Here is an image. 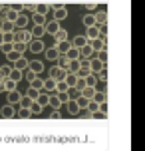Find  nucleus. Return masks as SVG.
<instances>
[{
  "mask_svg": "<svg viewBox=\"0 0 145 151\" xmlns=\"http://www.w3.org/2000/svg\"><path fill=\"white\" fill-rule=\"evenodd\" d=\"M30 40H32L30 30H12V42H24V44H28Z\"/></svg>",
  "mask_w": 145,
  "mask_h": 151,
  "instance_id": "obj_1",
  "label": "nucleus"
},
{
  "mask_svg": "<svg viewBox=\"0 0 145 151\" xmlns=\"http://www.w3.org/2000/svg\"><path fill=\"white\" fill-rule=\"evenodd\" d=\"M44 42H42V38H32L30 42H28V50H30L32 54H40V52H44Z\"/></svg>",
  "mask_w": 145,
  "mask_h": 151,
  "instance_id": "obj_2",
  "label": "nucleus"
},
{
  "mask_svg": "<svg viewBox=\"0 0 145 151\" xmlns=\"http://www.w3.org/2000/svg\"><path fill=\"white\" fill-rule=\"evenodd\" d=\"M28 72H32V74H42V72H44V62L42 60H28Z\"/></svg>",
  "mask_w": 145,
  "mask_h": 151,
  "instance_id": "obj_3",
  "label": "nucleus"
},
{
  "mask_svg": "<svg viewBox=\"0 0 145 151\" xmlns=\"http://www.w3.org/2000/svg\"><path fill=\"white\" fill-rule=\"evenodd\" d=\"M88 62H90V72H92V74H98L99 70L106 68V64H103V62H99L98 58H95V54H93L92 58H88Z\"/></svg>",
  "mask_w": 145,
  "mask_h": 151,
  "instance_id": "obj_4",
  "label": "nucleus"
},
{
  "mask_svg": "<svg viewBox=\"0 0 145 151\" xmlns=\"http://www.w3.org/2000/svg\"><path fill=\"white\" fill-rule=\"evenodd\" d=\"M64 18H68V10H66V6L56 4V6H54V20H56V22H62Z\"/></svg>",
  "mask_w": 145,
  "mask_h": 151,
  "instance_id": "obj_5",
  "label": "nucleus"
},
{
  "mask_svg": "<svg viewBox=\"0 0 145 151\" xmlns=\"http://www.w3.org/2000/svg\"><path fill=\"white\" fill-rule=\"evenodd\" d=\"M0 115H2L4 119H12V117L16 115V107L10 106V104H6L4 107H0Z\"/></svg>",
  "mask_w": 145,
  "mask_h": 151,
  "instance_id": "obj_6",
  "label": "nucleus"
},
{
  "mask_svg": "<svg viewBox=\"0 0 145 151\" xmlns=\"http://www.w3.org/2000/svg\"><path fill=\"white\" fill-rule=\"evenodd\" d=\"M92 48H93V52L106 50V48H107V40H106V36H99V38H95V40H92Z\"/></svg>",
  "mask_w": 145,
  "mask_h": 151,
  "instance_id": "obj_7",
  "label": "nucleus"
},
{
  "mask_svg": "<svg viewBox=\"0 0 145 151\" xmlns=\"http://www.w3.org/2000/svg\"><path fill=\"white\" fill-rule=\"evenodd\" d=\"M101 36V30H99V24H93V26H90L88 28V32H85V38L88 40H95V38Z\"/></svg>",
  "mask_w": 145,
  "mask_h": 151,
  "instance_id": "obj_8",
  "label": "nucleus"
},
{
  "mask_svg": "<svg viewBox=\"0 0 145 151\" xmlns=\"http://www.w3.org/2000/svg\"><path fill=\"white\" fill-rule=\"evenodd\" d=\"M66 74H68V72H66V70H62V68H58V66L50 68V78L56 80V82H58V80H64V76H66Z\"/></svg>",
  "mask_w": 145,
  "mask_h": 151,
  "instance_id": "obj_9",
  "label": "nucleus"
},
{
  "mask_svg": "<svg viewBox=\"0 0 145 151\" xmlns=\"http://www.w3.org/2000/svg\"><path fill=\"white\" fill-rule=\"evenodd\" d=\"M26 68H28V60H26L24 56H18V60L12 62V70H20V72H24Z\"/></svg>",
  "mask_w": 145,
  "mask_h": 151,
  "instance_id": "obj_10",
  "label": "nucleus"
},
{
  "mask_svg": "<svg viewBox=\"0 0 145 151\" xmlns=\"http://www.w3.org/2000/svg\"><path fill=\"white\" fill-rule=\"evenodd\" d=\"M44 30H46V34H56V32L60 30V22H56V20H50V22L44 24Z\"/></svg>",
  "mask_w": 145,
  "mask_h": 151,
  "instance_id": "obj_11",
  "label": "nucleus"
},
{
  "mask_svg": "<svg viewBox=\"0 0 145 151\" xmlns=\"http://www.w3.org/2000/svg\"><path fill=\"white\" fill-rule=\"evenodd\" d=\"M66 107H68L70 115H80V106H78L76 99H68V101H66Z\"/></svg>",
  "mask_w": 145,
  "mask_h": 151,
  "instance_id": "obj_12",
  "label": "nucleus"
},
{
  "mask_svg": "<svg viewBox=\"0 0 145 151\" xmlns=\"http://www.w3.org/2000/svg\"><path fill=\"white\" fill-rule=\"evenodd\" d=\"M93 54H95V52H93V48H92V44H90V42L80 48V58H85V60H88V58H92Z\"/></svg>",
  "mask_w": 145,
  "mask_h": 151,
  "instance_id": "obj_13",
  "label": "nucleus"
},
{
  "mask_svg": "<svg viewBox=\"0 0 145 151\" xmlns=\"http://www.w3.org/2000/svg\"><path fill=\"white\" fill-rule=\"evenodd\" d=\"M12 24H14V28H18V30H24L26 24H28V16L26 14H18V18H16Z\"/></svg>",
  "mask_w": 145,
  "mask_h": 151,
  "instance_id": "obj_14",
  "label": "nucleus"
},
{
  "mask_svg": "<svg viewBox=\"0 0 145 151\" xmlns=\"http://www.w3.org/2000/svg\"><path fill=\"white\" fill-rule=\"evenodd\" d=\"M18 10H14V8H10V6H6V12H4V20L6 22H14L16 18H18Z\"/></svg>",
  "mask_w": 145,
  "mask_h": 151,
  "instance_id": "obj_15",
  "label": "nucleus"
},
{
  "mask_svg": "<svg viewBox=\"0 0 145 151\" xmlns=\"http://www.w3.org/2000/svg\"><path fill=\"white\" fill-rule=\"evenodd\" d=\"M56 50H58V54H66L72 48V42L70 40H64V42H56V46H54Z\"/></svg>",
  "mask_w": 145,
  "mask_h": 151,
  "instance_id": "obj_16",
  "label": "nucleus"
},
{
  "mask_svg": "<svg viewBox=\"0 0 145 151\" xmlns=\"http://www.w3.org/2000/svg\"><path fill=\"white\" fill-rule=\"evenodd\" d=\"M30 88H32V90L42 91V88H44V80H42L40 76H34V78L30 80Z\"/></svg>",
  "mask_w": 145,
  "mask_h": 151,
  "instance_id": "obj_17",
  "label": "nucleus"
},
{
  "mask_svg": "<svg viewBox=\"0 0 145 151\" xmlns=\"http://www.w3.org/2000/svg\"><path fill=\"white\" fill-rule=\"evenodd\" d=\"M20 98H22V93L20 91H8V104L10 106H18V101H20Z\"/></svg>",
  "mask_w": 145,
  "mask_h": 151,
  "instance_id": "obj_18",
  "label": "nucleus"
},
{
  "mask_svg": "<svg viewBox=\"0 0 145 151\" xmlns=\"http://www.w3.org/2000/svg\"><path fill=\"white\" fill-rule=\"evenodd\" d=\"M2 88H4V91H14L16 88H18V83H16L14 80H10V78H4V80H2Z\"/></svg>",
  "mask_w": 145,
  "mask_h": 151,
  "instance_id": "obj_19",
  "label": "nucleus"
},
{
  "mask_svg": "<svg viewBox=\"0 0 145 151\" xmlns=\"http://www.w3.org/2000/svg\"><path fill=\"white\" fill-rule=\"evenodd\" d=\"M48 99H50V93H48V91H40L38 98H36V104L42 106V107H46L48 106Z\"/></svg>",
  "mask_w": 145,
  "mask_h": 151,
  "instance_id": "obj_20",
  "label": "nucleus"
},
{
  "mask_svg": "<svg viewBox=\"0 0 145 151\" xmlns=\"http://www.w3.org/2000/svg\"><path fill=\"white\" fill-rule=\"evenodd\" d=\"M88 42H90V40H88V38H85V36H82V34H80V36H76V38H74V40H72V46L80 50V48H82V46H85V44H88Z\"/></svg>",
  "mask_w": 145,
  "mask_h": 151,
  "instance_id": "obj_21",
  "label": "nucleus"
},
{
  "mask_svg": "<svg viewBox=\"0 0 145 151\" xmlns=\"http://www.w3.org/2000/svg\"><path fill=\"white\" fill-rule=\"evenodd\" d=\"M44 54H46V60H52V62H56L58 60V56H60V54H58V50H56V48H44Z\"/></svg>",
  "mask_w": 145,
  "mask_h": 151,
  "instance_id": "obj_22",
  "label": "nucleus"
},
{
  "mask_svg": "<svg viewBox=\"0 0 145 151\" xmlns=\"http://www.w3.org/2000/svg\"><path fill=\"white\" fill-rule=\"evenodd\" d=\"M78 70H80V58H78V60H70L66 72H68V74H78Z\"/></svg>",
  "mask_w": 145,
  "mask_h": 151,
  "instance_id": "obj_23",
  "label": "nucleus"
},
{
  "mask_svg": "<svg viewBox=\"0 0 145 151\" xmlns=\"http://www.w3.org/2000/svg\"><path fill=\"white\" fill-rule=\"evenodd\" d=\"M48 106L52 107V109H58L60 111V107H62V101L58 99V96L54 93V96H50V99H48Z\"/></svg>",
  "mask_w": 145,
  "mask_h": 151,
  "instance_id": "obj_24",
  "label": "nucleus"
},
{
  "mask_svg": "<svg viewBox=\"0 0 145 151\" xmlns=\"http://www.w3.org/2000/svg\"><path fill=\"white\" fill-rule=\"evenodd\" d=\"M34 12H36V14H42V16H48L50 6H48V4H34Z\"/></svg>",
  "mask_w": 145,
  "mask_h": 151,
  "instance_id": "obj_25",
  "label": "nucleus"
},
{
  "mask_svg": "<svg viewBox=\"0 0 145 151\" xmlns=\"http://www.w3.org/2000/svg\"><path fill=\"white\" fill-rule=\"evenodd\" d=\"M93 93H95V88H90V86H85L84 90L80 91V96L85 99H93Z\"/></svg>",
  "mask_w": 145,
  "mask_h": 151,
  "instance_id": "obj_26",
  "label": "nucleus"
},
{
  "mask_svg": "<svg viewBox=\"0 0 145 151\" xmlns=\"http://www.w3.org/2000/svg\"><path fill=\"white\" fill-rule=\"evenodd\" d=\"M30 34H32V38H42L46 34V30H44V26H36V24H34V28L30 30Z\"/></svg>",
  "mask_w": 145,
  "mask_h": 151,
  "instance_id": "obj_27",
  "label": "nucleus"
},
{
  "mask_svg": "<svg viewBox=\"0 0 145 151\" xmlns=\"http://www.w3.org/2000/svg\"><path fill=\"white\" fill-rule=\"evenodd\" d=\"M12 50L18 54H24L28 50V44H24V42H12Z\"/></svg>",
  "mask_w": 145,
  "mask_h": 151,
  "instance_id": "obj_28",
  "label": "nucleus"
},
{
  "mask_svg": "<svg viewBox=\"0 0 145 151\" xmlns=\"http://www.w3.org/2000/svg\"><path fill=\"white\" fill-rule=\"evenodd\" d=\"M56 91V80H52V78H48V80H44V88H42V91Z\"/></svg>",
  "mask_w": 145,
  "mask_h": 151,
  "instance_id": "obj_29",
  "label": "nucleus"
},
{
  "mask_svg": "<svg viewBox=\"0 0 145 151\" xmlns=\"http://www.w3.org/2000/svg\"><path fill=\"white\" fill-rule=\"evenodd\" d=\"M16 115H18L20 119H28V117H32V111L28 109V107H18V111H16Z\"/></svg>",
  "mask_w": 145,
  "mask_h": 151,
  "instance_id": "obj_30",
  "label": "nucleus"
},
{
  "mask_svg": "<svg viewBox=\"0 0 145 151\" xmlns=\"http://www.w3.org/2000/svg\"><path fill=\"white\" fill-rule=\"evenodd\" d=\"M64 56H66L68 60H78V58H80V50L72 46V48H70V50H68V52H66V54H64Z\"/></svg>",
  "mask_w": 145,
  "mask_h": 151,
  "instance_id": "obj_31",
  "label": "nucleus"
},
{
  "mask_svg": "<svg viewBox=\"0 0 145 151\" xmlns=\"http://www.w3.org/2000/svg\"><path fill=\"white\" fill-rule=\"evenodd\" d=\"M8 78H10V80H14V82L18 83V82H20V80L24 78V72H20V70H10Z\"/></svg>",
  "mask_w": 145,
  "mask_h": 151,
  "instance_id": "obj_32",
  "label": "nucleus"
},
{
  "mask_svg": "<svg viewBox=\"0 0 145 151\" xmlns=\"http://www.w3.org/2000/svg\"><path fill=\"white\" fill-rule=\"evenodd\" d=\"M93 101H95V104H103V101H107V93L106 91H98L95 90V93H93Z\"/></svg>",
  "mask_w": 145,
  "mask_h": 151,
  "instance_id": "obj_33",
  "label": "nucleus"
},
{
  "mask_svg": "<svg viewBox=\"0 0 145 151\" xmlns=\"http://www.w3.org/2000/svg\"><path fill=\"white\" fill-rule=\"evenodd\" d=\"M64 82L68 83V88H74L76 82H78V76L76 74H66V76H64Z\"/></svg>",
  "mask_w": 145,
  "mask_h": 151,
  "instance_id": "obj_34",
  "label": "nucleus"
},
{
  "mask_svg": "<svg viewBox=\"0 0 145 151\" xmlns=\"http://www.w3.org/2000/svg\"><path fill=\"white\" fill-rule=\"evenodd\" d=\"M32 22L36 24V26H44V24H46V16L36 14V12H34V16H32Z\"/></svg>",
  "mask_w": 145,
  "mask_h": 151,
  "instance_id": "obj_35",
  "label": "nucleus"
},
{
  "mask_svg": "<svg viewBox=\"0 0 145 151\" xmlns=\"http://www.w3.org/2000/svg\"><path fill=\"white\" fill-rule=\"evenodd\" d=\"M54 38H56V42H64V40H68V32L64 30V28H60V30L54 34Z\"/></svg>",
  "mask_w": 145,
  "mask_h": 151,
  "instance_id": "obj_36",
  "label": "nucleus"
},
{
  "mask_svg": "<svg viewBox=\"0 0 145 151\" xmlns=\"http://www.w3.org/2000/svg\"><path fill=\"white\" fill-rule=\"evenodd\" d=\"M84 82H85V86H90V88H95V83H98V78H95V74H90V76H85V78H84Z\"/></svg>",
  "mask_w": 145,
  "mask_h": 151,
  "instance_id": "obj_37",
  "label": "nucleus"
},
{
  "mask_svg": "<svg viewBox=\"0 0 145 151\" xmlns=\"http://www.w3.org/2000/svg\"><path fill=\"white\" fill-rule=\"evenodd\" d=\"M32 101H34L32 98H28V96H22V98H20V101H18V107H30Z\"/></svg>",
  "mask_w": 145,
  "mask_h": 151,
  "instance_id": "obj_38",
  "label": "nucleus"
},
{
  "mask_svg": "<svg viewBox=\"0 0 145 151\" xmlns=\"http://www.w3.org/2000/svg\"><path fill=\"white\" fill-rule=\"evenodd\" d=\"M56 62H58V68H62V70H66V68H68V58H66V56H64V54H60V56H58V60H56Z\"/></svg>",
  "mask_w": 145,
  "mask_h": 151,
  "instance_id": "obj_39",
  "label": "nucleus"
},
{
  "mask_svg": "<svg viewBox=\"0 0 145 151\" xmlns=\"http://www.w3.org/2000/svg\"><path fill=\"white\" fill-rule=\"evenodd\" d=\"M70 88H68V83L64 82V80H58V82H56V91H54V93H58V91H68Z\"/></svg>",
  "mask_w": 145,
  "mask_h": 151,
  "instance_id": "obj_40",
  "label": "nucleus"
},
{
  "mask_svg": "<svg viewBox=\"0 0 145 151\" xmlns=\"http://www.w3.org/2000/svg\"><path fill=\"white\" fill-rule=\"evenodd\" d=\"M93 24H95V16H93V14H85L84 16V26H85V28H90V26H93Z\"/></svg>",
  "mask_w": 145,
  "mask_h": 151,
  "instance_id": "obj_41",
  "label": "nucleus"
},
{
  "mask_svg": "<svg viewBox=\"0 0 145 151\" xmlns=\"http://www.w3.org/2000/svg\"><path fill=\"white\" fill-rule=\"evenodd\" d=\"M85 109H88L90 113H95V111H99V104H95L93 99H90V101H88V106H85Z\"/></svg>",
  "mask_w": 145,
  "mask_h": 151,
  "instance_id": "obj_42",
  "label": "nucleus"
},
{
  "mask_svg": "<svg viewBox=\"0 0 145 151\" xmlns=\"http://www.w3.org/2000/svg\"><path fill=\"white\" fill-rule=\"evenodd\" d=\"M28 109L32 111V115H38V113H42V109H44V107H42V106H38L36 101H32V106L28 107Z\"/></svg>",
  "mask_w": 145,
  "mask_h": 151,
  "instance_id": "obj_43",
  "label": "nucleus"
},
{
  "mask_svg": "<svg viewBox=\"0 0 145 151\" xmlns=\"http://www.w3.org/2000/svg\"><path fill=\"white\" fill-rule=\"evenodd\" d=\"M93 16H95V24H106V20H107L106 12H98V14H93Z\"/></svg>",
  "mask_w": 145,
  "mask_h": 151,
  "instance_id": "obj_44",
  "label": "nucleus"
},
{
  "mask_svg": "<svg viewBox=\"0 0 145 151\" xmlns=\"http://www.w3.org/2000/svg\"><path fill=\"white\" fill-rule=\"evenodd\" d=\"M95 58H98L99 62H103V64H106V62H107V48H106V50H99V52H95Z\"/></svg>",
  "mask_w": 145,
  "mask_h": 151,
  "instance_id": "obj_45",
  "label": "nucleus"
},
{
  "mask_svg": "<svg viewBox=\"0 0 145 151\" xmlns=\"http://www.w3.org/2000/svg\"><path fill=\"white\" fill-rule=\"evenodd\" d=\"M78 101V106H80V109H85V106H88V101L90 99H85V98H82V96H78V98H74Z\"/></svg>",
  "mask_w": 145,
  "mask_h": 151,
  "instance_id": "obj_46",
  "label": "nucleus"
},
{
  "mask_svg": "<svg viewBox=\"0 0 145 151\" xmlns=\"http://www.w3.org/2000/svg\"><path fill=\"white\" fill-rule=\"evenodd\" d=\"M95 78H98L99 82H107V70L103 68V70H99L98 74H95Z\"/></svg>",
  "mask_w": 145,
  "mask_h": 151,
  "instance_id": "obj_47",
  "label": "nucleus"
},
{
  "mask_svg": "<svg viewBox=\"0 0 145 151\" xmlns=\"http://www.w3.org/2000/svg\"><path fill=\"white\" fill-rule=\"evenodd\" d=\"M2 44H12V32H2Z\"/></svg>",
  "mask_w": 145,
  "mask_h": 151,
  "instance_id": "obj_48",
  "label": "nucleus"
},
{
  "mask_svg": "<svg viewBox=\"0 0 145 151\" xmlns=\"http://www.w3.org/2000/svg\"><path fill=\"white\" fill-rule=\"evenodd\" d=\"M56 96H58V99H60V101H62V106H64V104H66V101H68V99H70L68 91H58Z\"/></svg>",
  "mask_w": 145,
  "mask_h": 151,
  "instance_id": "obj_49",
  "label": "nucleus"
},
{
  "mask_svg": "<svg viewBox=\"0 0 145 151\" xmlns=\"http://www.w3.org/2000/svg\"><path fill=\"white\" fill-rule=\"evenodd\" d=\"M12 30H14V24L2 20V32H12Z\"/></svg>",
  "mask_w": 145,
  "mask_h": 151,
  "instance_id": "obj_50",
  "label": "nucleus"
},
{
  "mask_svg": "<svg viewBox=\"0 0 145 151\" xmlns=\"http://www.w3.org/2000/svg\"><path fill=\"white\" fill-rule=\"evenodd\" d=\"M38 93H40L38 90H32V88H28V90H26V96H28V98H32L34 101H36V98H38Z\"/></svg>",
  "mask_w": 145,
  "mask_h": 151,
  "instance_id": "obj_51",
  "label": "nucleus"
},
{
  "mask_svg": "<svg viewBox=\"0 0 145 151\" xmlns=\"http://www.w3.org/2000/svg\"><path fill=\"white\" fill-rule=\"evenodd\" d=\"M85 88V82L84 80H80V78H78V82H76V86H74V90H78V93H80V91L84 90Z\"/></svg>",
  "mask_w": 145,
  "mask_h": 151,
  "instance_id": "obj_52",
  "label": "nucleus"
},
{
  "mask_svg": "<svg viewBox=\"0 0 145 151\" xmlns=\"http://www.w3.org/2000/svg\"><path fill=\"white\" fill-rule=\"evenodd\" d=\"M18 56H22V54H18V52H14V50H12V52H8L6 54V58L10 62H14V60H18Z\"/></svg>",
  "mask_w": 145,
  "mask_h": 151,
  "instance_id": "obj_53",
  "label": "nucleus"
},
{
  "mask_svg": "<svg viewBox=\"0 0 145 151\" xmlns=\"http://www.w3.org/2000/svg\"><path fill=\"white\" fill-rule=\"evenodd\" d=\"M10 70H12V66H2V68H0V72H2V76H4V78H8Z\"/></svg>",
  "mask_w": 145,
  "mask_h": 151,
  "instance_id": "obj_54",
  "label": "nucleus"
},
{
  "mask_svg": "<svg viewBox=\"0 0 145 151\" xmlns=\"http://www.w3.org/2000/svg\"><path fill=\"white\" fill-rule=\"evenodd\" d=\"M20 10H24V12H34V4H22Z\"/></svg>",
  "mask_w": 145,
  "mask_h": 151,
  "instance_id": "obj_55",
  "label": "nucleus"
},
{
  "mask_svg": "<svg viewBox=\"0 0 145 151\" xmlns=\"http://www.w3.org/2000/svg\"><path fill=\"white\" fill-rule=\"evenodd\" d=\"M0 48H2V52H4V54L12 52V44H2V46H0Z\"/></svg>",
  "mask_w": 145,
  "mask_h": 151,
  "instance_id": "obj_56",
  "label": "nucleus"
},
{
  "mask_svg": "<svg viewBox=\"0 0 145 151\" xmlns=\"http://www.w3.org/2000/svg\"><path fill=\"white\" fill-rule=\"evenodd\" d=\"M50 117H52V119H60V117H62V113L58 111V109H54V111L50 113Z\"/></svg>",
  "mask_w": 145,
  "mask_h": 151,
  "instance_id": "obj_57",
  "label": "nucleus"
},
{
  "mask_svg": "<svg viewBox=\"0 0 145 151\" xmlns=\"http://www.w3.org/2000/svg\"><path fill=\"white\" fill-rule=\"evenodd\" d=\"M80 113H82V117H92V113L88 111V109H80Z\"/></svg>",
  "mask_w": 145,
  "mask_h": 151,
  "instance_id": "obj_58",
  "label": "nucleus"
},
{
  "mask_svg": "<svg viewBox=\"0 0 145 151\" xmlns=\"http://www.w3.org/2000/svg\"><path fill=\"white\" fill-rule=\"evenodd\" d=\"M34 76H36V74H32V72H28V74H26V80L30 82V80H32V78H34Z\"/></svg>",
  "mask_w": 145,
  "mask_h": 151,
  "instance_id": "obj_59",
  "label": "nucleus"
},
{
  "mask_svg": "<svg viewBox=\"0 0 145 151\" xmlns=\"http://www.w3.org/2000/svg\"><path fill=\"white\" fill-rule=\"evenodd\" d=\"M0 46H2V32H0Z\"/></svg>",
  "mask_w": 145,
  "mask_h": 151,
  "instance_id": "obj_60",
  "label": "nucleus"
},
{
  "mask_svg": "<svg viewBox=\"0 0 145 151\" xmlns=\"http://www.w3.org/2000/svg\"><path fill=\"white\" fill-rule=\"evenodd\" d=\"M0 91H4V88H2V82H0Z\"/></svg>",
  "mask_w": 145,
  "mask_h": 151,
  "instance_id": "obj_61",
  "label": "nucleus"
},
{
  "mask_svg": "<svg viewBox=\"0 0 145 151\" xmlns=\"http://www.w3.org/2000/svg\"><path fill=\"white\" fill-rule=\"evenodd\" d=\"M0 32H2V20H0Z\"/></svg>",
  "mask_w": 145,
  "mask_h": 151,
  "instance_id": "obj_62",
  "label": "nucleus"
}]
</instances>
